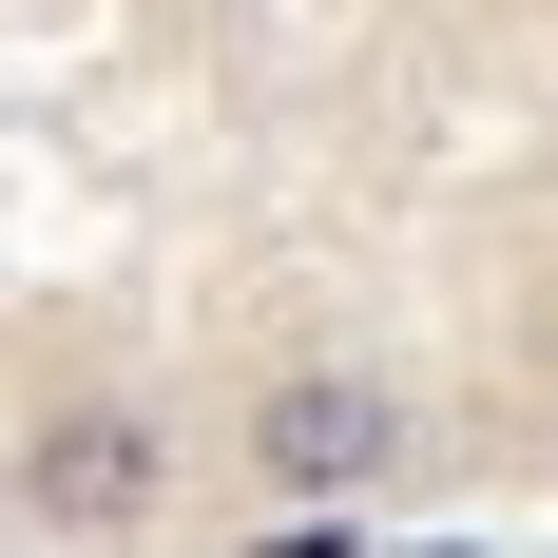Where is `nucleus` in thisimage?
I'll use <instances>...</instances> for the list:
<instances>
[{
    "mask_svg": "<svg viewBox=\"0 0 558 558\" xmlns=\"http://www.w3.org/2000/svg\"><path fill=\"white\" fill-rule=\"evenodd\" d=\"M251 462H270L289 501H347V482L386 462V386H328V366H308V386H270V424H251Z\"/></svg>",
    "mask_w": 558,
    "mask_h": 558,
    "instance_id": "nucleus-1",
    "label": "nucleus"
},
{
    "mask_svg": "<svg viewBox=\"0 0 558 558\" xmlns=\"http://www.w3.org/2000/svg\"><path fill=\"white\" fill-rule=\"evenodd\" d=\"M135 501H155V424H135V404L39 424V520H135Z\"/></svg>",
    "mask_w": 558,
    "mask_h": 558,
    "instance_id": "nucleus-2",
    "label": "nucleus"
}]
</instances>
